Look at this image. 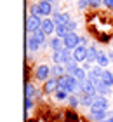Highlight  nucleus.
<instances>
[{
  "label": "nucleus",
  "instance_id": "nucleus-4",
  "mask_svg": "<svg viewBox=\"0 0 113 122\" xmlns=\"http://www.w3.org/2000/svg\"><path fill=\"white\" fill-rule=\"evenodd\" d=\"M80 89H82L84 94H89V96H94V98L98 96V89H96V86L89 79L84 80V82H80Z\"/></svg>",
  "mask_w": 113,
  "mask_h": 122
},
{
  "label": "nucleus",
  "instance_id": "nucleus-2",
  "mask_svg": "<svg viewBox=\"0 0 113 122\" xmlns=\"http://www.w3.org/2000/svg\"><path fill=\"white\" fill-rule=\"evenodd\" d=\"M80 44H82V38L78 37L75 31H70V33L64 37V47H66V49H71V51H73V49H77Z\"/></svg>",
  "mask_w": 113,
  "mask_h": 122
},
{
  "label": "nucleus",
  "instance_id": "nucleus-17",
  "mask_svg": "<svg viewBox=\"0 0 113 122\" xmlns=\"http://www.w3.org/2000/svg\"><path fill=\"white\" fill-rule=\"evenodd\" d=\"M71 75H75V79L78 80V82H84V80H87V71H85V68H77L75 71H73Z\"/></svg>",
  "mask_w": 113,
  "mask_h": 122
},
{
  "label": "nucleus",
  "instance_id": "nucleus-9",
  "mask_svg": "<svg viewBox=\"0 0 113 122\" xmlns=\"http://www.w3.org/2000/svg\"><path fill=\"white\" fill-rule=\"evenodd\" d=\"M38 10H40V16L49 18L52 12V5H50V2H38Z\"/></svg>",
  "mask_w": 113,
  "mask_h": 122
},
{
  "label": "nucleus",
  "instance_id": "nucleus-35",
  "mask_svg": "<svg viewBox=\"0 0 113 122\" xmlns=\"http://www.w3.org/2000/svg\"><path fill=\"white\" fill-rule=\"evenodd\" d=\"M104 122H113V115H110V117H108V119H106Z\"/></svg>",
  "mask_w": 113,
  "mask_h": 122
},
{
  "label": "nucleus",
  "instance_id": "nucleus-7",
  "mask_svg": "<svg viewBox=\"0 0 113 122\" xmlns=\"http://www.w3.org/2000/svg\"><path fill=\"white\" fill-rule=\"evenodd\" d=\"M40 30H42L44 33H47V35L54 33V31H56V23H54V19H44Z\"/></svg>",
  "mask_w": 113,
  "mask_h": 122
},
{
  "label": "nucleus",
  "instance_id": "nucleus-6",
  "mask_svg": "<svg viewBox=\"0 0 113 122\" xmlns=\"http://www.w3.org/2000/svg\"><path fill=\"white\" fill-rule=\"evenodd\" d=\"M50 73H52V71H50V68H49L47 65H40L37 68V79L38 80H47Z\"/></svg>",
  "mask_w": 113,
  "mask_h": 122
},
{
  "label": "nucleus",
  "instance_id": "nucleus-1",
  "mask_svg": "<svg viewBox=\"0 0 113 122\" xmlns=\"http://www.w3.org/2000/svg\"><path fill=\"white\" fill-rule=\"evenodd\" d=\"M42 28V19L37 14H30L26 18V31L28 33H35L37 30Z\"/></svg>",
  "mask_w": 113,
  "mask_h": 122
},
{
  "label": "nucleus",
  "instance_id": "nucleus-37",
  "mask_svg": "<svg viewBox=\"0 0 113 122\" xmlns=\"http://www.w3.org/2000/svg\"><path fill=\"white\" fill-rule=\"evenodd\" d=\"M40 2H54V0H40Z\"/></svg>",
  "mask_w": 113,
  "mask_h": 122
},
{
  "label": "nucleus",
  "instance_id": "nucleus-34",
  "mask_svg": "<svg viewBox=\"0 0 113 122\" xmlns=\"http://www.w3.org/2000/svg\"><path fill=\"white\" fill-rule=\"evenodd\" d=\"M25 103H26V110H31V108H33V99H31V98H26Z\"/></svg>",
  "mask_w": 113,
  "mask_h": 122
},
{
  "label": "nucleus",
  "instance_id": "nucleus-36",
  "mask_svg": "<svg viewBox=\"0 0 113 122\" xmlns=\"http://www.w3.org/2000/svg\"><path fill=\"white\" fill-rule=\"evenodd\" d=\"M110 59H111V63H113V51L110 52Z\"/></svg>",
  "mask_w": 113,
  "mask_h": 122
},
{
  "label": "nucleus",
  "instance_id": "nucleus-25",
  "mask_svg": "<svg viewBox=\"0 0 113 122\" xmlns=\"http://www.w3.org/2000/svg\"><path fill=\"white\" fill-rule=\"evenodd\" d=\"M52 61H54V65H63V51H56L54 52V56H52Z\"/></svg>",
  "mask_w": 113,
  "mask_h": 122
},
{
  "label": "nucleus",
  "instance_id": "nucleus-27",
  "mask_svg": "<svg viewBox=\"0 0 113 122\" xmlns=\"http://www.w3.org/2000/svg\"><path fill=\"white\" fill-rule=\"evenodd\" d=\"M68 101H70V107H71V108H77L78 103H80V99L75 98V96H70V98H68Z\"/></svg>",
  "mask_w": 113,
  "mask_h": 122
},
{
  "label": "nucleus",
  "instance_id": "nucleus-16",
  "mask_svg": "<svg viewBox=\"0 0 113 122\" xmlns=\"http://www.w3.org/2000/svg\"><path fill=\"white\" fill-rule=\"evenodd\" d=\"M31 37L35 38V40H37L38 44H40V46H44L45 40H47V33H44L42 30H37L35 33H31Z\"/></svg>",
  "mask_w": 113,
  "mask_h": 122
},
{
  "label": "nucleus",
  "instance_id": "nucleus-19",
  "mask_svg": "<svg viewBox=\"0 0 113 122\" xmlns=\"http://www.w3.org/2000/svg\"><path fill=\"white\" fill-rule=\"evenodd\" d=\"M101 82H103L104 86L111 87V86H113V73H111V71H108V70H104L103 77H101Z\"/></svg>",
  "mask_w": 113,
  "mask_h": 122
},
{
  "label": "nucleus",
  "instance_id": "nucleus-13",
  "mask_svg": "<svg viewBox=\"0 0 113 122\" xmlns=\"http://www.w3.org/2000/svg\"><path fill=\"white\" fill-rule=\"evenodd\" d=\"M26 49H28L30 52H33V51H38V49H40V44H38V42L35 40V38H33V37L30 35V37L26 38Z\"/></svg>",
  "mask_w": 113,
  "mask_h": 122
},
{
  "label": "nucleus",
  "instance_id": "nucleus-11",
  "mask_svg": "<svg viewBox=\"0 0 113 122\" xmlns=\"http://www.w3.org/2000/svg\"><path fill=\"white\" fill-rule=\"evenodd\" d=\"M50 47L54 49V52H56V51H63V49H64V38L54 37L52 40H50Z\"/></svg>",
  "mask_w": 113,
  "mask_h": 122
},
{
  "label": "nucleus",
  "instance_id": "nucleus-32",
  "mask_svg": "<svg viewBox=\"0 0 113 122\" xmlns=\"http://www.w3.org/2000/svg\"><path fill=\"white\" fill-rule=\"evenodd\" d=\"M30 10H31V14L40 16V10H38V4H37V5H31V7H30Z\"/></svg>",
  "mask_w": 113,
  "mask_h": 122
},
{
  "label": "nucleus",
  "instance_id": "nucleus-22",
  "mask_svg": "<svg viewBox=\"0 0 113 122\" xmlns=\"http://www.w3.org/2000/svg\"><path fill=\"white\" fill-rule=\"evenodd\" d=\"M80 103L84 105V107H92V103H94V96H89V94H84V96L80 98Z\"/></svg>",
  "mask_w": 113,
  "mask_h": 122
},
{
  "label": "nucleus",
  "instance_id": "nucleus-20",
  "mask_svg": "<svg viewBox=\"0 0 113 122\" xmlns=\"http://www.w3.org/2000/svg\"><path fill=\"white\" fill-rule=\"evenodd\" d=\"M90 119L96 122H104L106 120V112H90Z\"/></svg>",
  "mask_w": 113,
  "mask_h": 122
},
{
  "label": "nucleus",
  "instance_id": "nucleus-18",
  "mask_svg": "<svg viewBox=\"0 0 113 122\" xmlns=\"http://www.w3.org/2000/svg\"><path fill=\"white\" fill-rule=\"evenodd\" d=\"M56 37H61V38H64L68 33H70V30H68V26L66 25H56Z\"/></svg>",
  "mask_w": 113,
  "mask_h": 122
},
{
  "label": "nucleus",
  "instance_id": "nucleus-3",
  "mask_svg": "<svg viewBox=\"0 0 113 122\" xmlns=\"http://www.w3.org/2000/svg\"><path fill=\"white\" fill-rule=\"evenodd\" d=\"M106 110H108V99L104 96H96L92 107H90V112H106Z\"/></svg>",
  "mask_w": 113,
  "mask_h": 122
},
{
  "label": "nucleus",
  "instance_id": "nucleus-29",
  "mask_svg": "<svg viewBox=\"0 0 113 122\" xmlns=\"http://www.w3.org/2000/svg\"><path fill=\"white\" fill-rule=\"evenodd\" d=\"M77 63H78V61H73V63H70V65H66L64 68H66L68 71H70V73H73V71H75V70L78 68V66H77Z\"/></svg>",
  "mask_w": 113,
  "mask_h": 122
},
{
  "label": "nucleus",
  "instance_id": "nucleus-12",
  "mask_svg": "<svg viewBox=\"0 0 113 122\" xmlns=\"http://www.w3.org/2000/svg\"><path fill=\"white\" fill-rule=\"evenodd\" d=\"M98 65L99 66H103V68H106V66H108L110 63H111V59H110V54H104V52H101L99 51V54H98Z\"/></svg>",
  "mask_w": 113,
  "mask_h": 122
},
{
  "label": "nucleus",
  "instance_id": "nucleus-5",
  "mask_svg": "<svg viewBox=\"0 0 113 122\" xmlns=\"http://www.w3.org/2000/svg\"><path fill=\"white\" fill-rule=\"evenodd\" d=\"M87 49L85 46H78L77 49H73V56H75V61L78 63H84V61H87Z\"/></svg>",
  "mask_w": 113,
  "mask_h": 122
},
{
  "label": "nucleus",
  "instance_id": "nucleus-28",
  "mask_svg": "<svg viewBox=\"0 0 113 122\" xmlns=\"http://www.w3.org/2000/svg\"><path fill=\"white\" fill-rule=\"evenodd\" d=\"M89 5H90V0H78V9H87L89 7Z\"/></svg>",
  "mask_w": 113,
  "mask_h": 122
},
{
  "label": "nucleus",
  "instance_id": "nucleus-15",
  "mask_svg": "<svg viewBox=\"0 0 113 122\" xmlns=\"http://www.w3.org/2000/svg\"><path fill=\"white\" fill-rule=\"evenodd\" d=\"M104 70L106 68H103V66H94V68H90V73H89V77H92V79H99L101 80V77H103V73H104Z\"/></svg>",
  "mask_w": 113,
  "mask_h": 122
},
{
  "label": "nucleus",
  "instance_id": "nucleus-8",
  "mask_svg": "<svg viewBox=\"0 0 113 122\" xmlns=\"http://www.w3.org/2000/svg\"><path fill=\"white\" fill-rule=\"evenodd\" d=\"M52 19H54V23L56 25H68L70 23V16H68L66 12H56L54 16H52Z\"/></svg>",
  "mask_w": 113,
  "mask_h": 122
},
{
  "label": "nucleus",
  "instance_id": "nucleus-26",
  "mask_svg": "<svg viewBox=\"0 0 113 122\" xmlns=\"http://www.w3.org/2000/svg\"><path fill=\"white\" fill-rule=\"evenodd\" d=\"M66 98H68V92H66V91H61V89L56 91V99H59V101H64Z\"/></svg>",
  "mask_w": 113,
  "mask_h": 122
},
{
  "label": "nucleus",
  "instance_id": "nucleus-23",
  "mask_svg": "<svg viewBox=\"0 0 113 122\" xmlns=\"http://www.w3.org/2000/svg\"><path fill=\"white\" fill-rule=\"evenodd\" d=\"M96 89H98V94H101V96H104V94H110V87L104 86L103 82H99V84L96 86Z\"/></svg>",
  "mask_w": 113,
  "mask_h": 122
},
{
  "label": "nucleus",
  "instance_id": "nucleus-14",
  "mask_svg": "<svg viewBox=\"0 0 113 122\" xmlns=\"http://www.w3.org/2000/svg\"><path fill=\"white\" fill-rule=\"evenodd\" d=\"M98 54H99L98 47H96V46H90V47L87 49V63H92V61H96V59H98Z\"/></svg>",
  "mask_w": 113,
  "mask_h": 122
},
{
  "label": "nucleus",
  "instance_id": "nucleus-21",
  "mask_svg": "<svg viewBox=\"0 0 113 122\" xmlns=\"http://www.w3.org/2000/svg\"><path fill=\"white\" fill-rule=\"evenodd\" d=\"M25 94H26V98H31V99H33V96H37V87L28 82V84H26V91H25Z\"/></svg>",
  "mask_w": 113,
  "mask_h": 122
},
{
  "label": "nucleus",
  "instance_id": "nucleus-30",
  "mask_svg": "<svg viewBox=\"0 0 113 122\" xmlns=\"http://www.w3.org/2000/svg\"><path fill=\"white\" fill-rule=\"evenodd\" d=\"M66 120H68V122H78L77 115L73 113V112H68V113H66Z\"/></svg>",
  "mask_w": 113,
  "mask_h": 122
},
{
  "label": "nucleus",
  "instance_id": "nucleus-10",
  "mask_svg": "<svg viewBox=\"0 0 113 122\" xmlns=\"http://www.w3.org/2000/svg\"><path fill=\"white\" fill-rule=\"evenodd\" d=\"M56 89H59L58 79H49V80H45V86H44V91H45V92H54Z\"/></svg>",
  "mask_w": 113,
  "mask_h": 122
},
{
  "label": "nucleus",
  "instance_id": "nucleus-33",
  "mask_svg": "<svg viewBox=\"0 0 113 122\" xmlns=\"http://www.w3.org/2000/svg\"><path fill=\"white\" fill-rule=\"evenodd\" d=\"M103 5V0H90V7H99Z\"/></svg>",
  "mask_w": 113,
  "mask_h": 122
},
{
  "label": "nucleus",
  "instance_id": "nucleus-31",
  "mask_svg": "<svg viewBox=\"0 0 113 122\" xmlns=\"http://www.w3.org/2000/svg\"><path fill=\"white\" fill-rule=\"evenodd\" d=\"M66 26H68V30H70V31H75L77 30V23H75V21H70Z\"/></svg>",
  "mask_w": 113,
  "mask_h": 122
},
{
  "label": "nucleus",
  "instance_id": "nucleus-24",
  "mask_svg": "<svg viewBox=\"0 0 113 122\" xmlns=\"http://www.w3.org/2000/svg\"><path fill=\"white\" fill-rule=\"evenodd\" d=\"M50 71H52L54 75H58V77H63V75H64V68H63V65H54L52 68H50Z\"/></svg>",
  "mask_w": 113,
  "mask_h": 122
}]
</instances>
